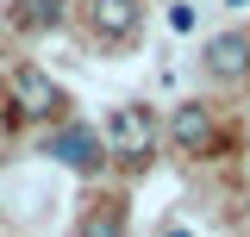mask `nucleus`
<instances>
[{
	"mask_svg": "<svg viewBox=\"0 0 250 237\" xmlns=\"http://www.w3.org/2000/svg\"><path fill=\"white\" fill-rule=\"evenodd\" d=\"M44 150L57 156L62 169H75V175H94V169L106 162V144H100V131H88V125H62Z\"/></svg>",
	"mask_w": 250,
	"mask_h": 237,
	"instance_id": "f257e3e1",
	"label": "nucleus"
},
{
	"mask_svg": "<svg viewBox=\"0 0 250 237\" xmlns=\"http://www.w3.org/2000/svg\"><path fill=\"white\" fill-rule=\"evenodd\" d=\"M106 138H113V150H125V156H150L156 144V125L144 106H119L113 113V125H106Z\"/></svg>",
	"mask_w": 250,
	"mask_h": 237,
	"instance_id": "f03ea898",
	"label": "nucleus"
},
{
	"mask_svg": "<svg viewBox=\"0 0 250 237\" xmlns=\"http://www.w3.org/2000/svg\"><path fill=\"white\" fill-rule=\"evenodd\" d=\"M13 100H19L31 118H44V113H57V106H62L57 81H50L44 69H13Z\"/></svg>",
	"mask_w": 250,
	"mask_h": 237,
	"instance_id": "7ed1b4c3",
	"label": "nucleus"
},
{
	"mask_svg": "<svg viewBox=\"0 0 250 237\" xmlns=\"http://www.w3.org/2000/svg\"><path fill=\"white\" fill-rule=\"evenodd\" d=\"M200 57H207V75H219V81H238V75H250V38L225 31V38H213Z\"/></svg>",
	"mask_w": 250,
	"mask_h": 237,
	"instance_id": "20e7f679",
	"label": "nucleus"
},
{
	"mask_svg": "<svg viewBox=\"0 0 250 237\" xmlns=\"http://www.w3.org/2000/svg\"><path fill=\"white\" fill-rule=\"evenodd\" d=\"M138 0H94L88 6V19H94V31L106 38V44H119V38H138Z\"/></svg>",
	"mask_w": 250,
	"mask_h": 237,
	"instance_id": "39448f33",
	"label": "nucleus"
},
{
	"mask_svg": "<svg viewBox=\"0 0 250 237\" xmlns=\"http://www.w3.org/2000/svg\"><path fill=\"white\" fill-rule=\"evenodd\" d=\"M169 138H175L182 150H207V144H213V113L194 106V100L175 106V113H169Z\"/></svg>",
	"mask_w": 250,
	"mask_h": 237,
	"instance_id": "423d86ee",
	"label": "nucleus"
},
{
	"mask_svg": "<svg viewBox=\"0 0 250 237\" xmlns=\"http://www.w3.org/2000/svg\"><path fill=\"white\" fill-rule=\"evenodd\" d=\"M75 237H125V225L113 218V212H94V218H82V231Z\"/></svg>",
	"mask_w": 250,
	"mask_h": 237,
	"instance_id": "0eeeda50",
	"label": "nucleus"
},
{
	"mask_svg": "<svg viewBox=\"0 0 250 237\" xmlns=\"http://www.w3.org/2000/svg\"><path fill=\"white\" fill-rule=\"evenodd\" d=\"M19 19H25V25H57V0H25V13H19Z\"/></svg>",
	"mask_w": 250,
	"mask_h": 237,
	"instance_id": "6e6552de",
	"label": "nucleus"
},
{
	"mask_svg": "<svg viewBox=\"0 0 250 237\" xmlns=\"http://www.w3.org/2000/svg\"><path fill=\"white\" fill-rule=\"evenodd\" d=\"M194 19H200V13H194L188 0H175V6H169V31H175V38H188V31H194Z\"/></svg>",
	"mask_w": 250,
	"mask_h": 237,
	"instance_id": "1a4fd4ad",
	"label": "nucleus"
},
{
	"mask_svg": "<svg viewBox=\"0 0 250 237\" xmlns=\"http://www.w3.org/2000/svg\"><path fill=\"white\" fill-rule=\"evenodd\" d=\"M163 237H194V231H188V225H163Z\"/></svg>",
	"mask_w": 250,
	"mask_h": 237,
	"instance_id": "9d476101",
	"label": "nucleus"
},
{
	"mask_svg": "<svg viewBox=\"0 0 250 237\" xmlns=\"http://www.w3.org/2000/svg\"><path fill=\"white\" fill-rule=\"evenodd\" d=\"M225 6H244V0H225Z\"/></svg>",
	"mask_w": 250,
	"mask_h": 237,
	"instance_id": "9b49d317",
	"label": "nucleus"
}]
</instances>
